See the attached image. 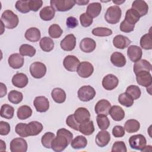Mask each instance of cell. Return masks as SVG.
<instances>
[{
  "mask_svg": "<svg viewBox=\"0 0 152 152\" xmlns=\"http://www.w3.org/2000/svg\"><path fill=\"white\" fill-rule=\"evenodd\" d=\"M14 114V109L12 106L8 104H4L2 105L0 112V115L2 118L7 119H11L13 118Z\"/></svg>",
  "mask_w": 152,
  "mask_h": 152,
  "instance_id": "38",
  "label": "cell"
},
{
  "mask_svg": "<svg viewBox=\"0 0 152 152\" xmlns=\"http://www.w3.org/2000/svg\"><path fill=\"white\" fill-rule=\"evenodd\" d=\"M43 129V125L38 121H31L26 125V133L28 136L39 134Z\"/></svg>",
  "mask_w": 152,
  "mask_h": 152,
  "instance_id": "17",
  "label": "cell"
},
{
  "mask_svg": "<svg viewBox=\"0 0 152 152\" xmlns=\"http://www.w3.org/2000/svg\"><path fill=\"white\" fill-rule=\"evenodd\" d=\"M131 40L129 39L121 34L116 35L113 39V46L115 48L120 49H125L131 44Z\"/></svg>",
  "mask_w": 152,
  "mask_h": 152,
  "instance_id": "24",
  "label": "cell"
},
{
  "mask_svg": "<svg viewBox=\"0 0 152 152\" xmlns=\"http://www.w3.org/2000/svg\"><path fill=\"white\" fill-rule=\"evenodd\" d=\"M76 46V38L73 34L66 35L60 43V46L65 51H71Z\"/></svg>",
  "mask_w": 152,
  "mask_h": 152,
  "instance_id": "12",
  "label": "cell"
},
{
  "mask_svg": "<svg viewBox=\"0 0 152 152\" xmlns=\"http://www.w3.org/2000/svg\"><path fill=\"white\" fill-rule=\"evenodd\" d=\"M135 25H132L127 23L125 20L121 22L120 24V30L124 33H129L134 30Z\"/></svg>",
  "mask_w": 152,
  "mask_h": 152,
  "instance_id": "54",
  "label": "cell"
},
{
  "mask_svg": "<svg viewBox=\"0 0 152 152\" xmlns=\"http://www.w3.org/2000/svg\"><path fill=\"white\" fill-rule=\"evenodd\" d=\"M140 128V122L135 119H129L126 121L124 125V129L128 133H134L137 132Z\"/></svg>",
  "mask_w": 152,
  "mask_h": 152,
  "instance_id": "34",
  "label": "cell"
},
{
  "mask_svg": "<svg viewBox=\"0 0 152 152\" xmlns=\"http://www.w3.org/2000/svg\"><path fill=\"white\" fill-rule=\"evenodd\" d=\"M40 17L44 21H50L55 15V10L51 6L43 7L39 12Z\"/></svg>",
  "mask_w": 152,
  "mask_h": 152,
  "instance_id": "31",
  "label": "cell"
},
{
  "mask_svg": "<svg viewBox=\"0 0 152 152\" xmlns=\"http://www.w3.org/2000/svg\"><path fill=\"white\" fill-rule=\"evenodd\" d=\"M17 10L23 14L30 12L28 1H17L15 5Z\"/></svg>",
  "mask_w": 152,
  "mask_h": 152,
  "instance_id": "48",
  "label": "cell"
},
{
  "mask_svg": "<svg viewBox=\"0 0 152 152\" xmlns=\"http://www.w3.org/2000/svg\"><path fill=\"white\" fill-rule=\"evenodd\" d=\"M96 121L99 128L102 130L107 129L110 125V121L107 116L98 115L96 117Z\"/></svg>",
  "mask_w": 152,
  "mask_h": 152,
  "instance_id": "44",
  "label": "cell"
},
{
  "mask_svg": "<svg viewBox=\"0 0 152 152\" xmlns=\"http://www.w3.org/2000/svg\"><path fill=\"white\" fill-rule=\"evenodd\" d=\"M0 147H1L0 148L1 151H4L6 150V144L2 140H0Z\"/></svg>",
  "mask_w": 152,
  "mask_h": 152,
  "instance_id": "59",
  "label": "cell"
},
{
  "mask_svg": "<svg viewBox=\"0 0 152 152\" xmlns=\"http://www.w3.org/2000/svg\"><path fill=\"white\" fill-rule=\"evenodd\" d=\"M110 140V135L106 130L99 131L96 137V143L100 147L106 146Z\"/></svg>",
  "mask_w": 152,
  "mask_h": 152,
  "instance_id": "23",
  "label": "cell"
},
{
  "mask_svg": "<svg viewBox=\"0 0 152 152\" xmlns=\"http://www.w3.org/2000/svg\"><path fill=\"white\" fill-rule=\"evenodd\" d=\"M140 16L133 9L130 8L126 11L125 20L129 24L135 25L139 20Z\"/></svg>",
  "mask_w": 152,
  "mask_h": 152,
  "instance_id": "36",
  "label": "cell"
},
{
  "mask_svg": "<svg viewBox=\"0 0 152 152\" xmlns=\"http://www.w3.org/2000/svg\"><path fill=\"white\" fill-rule=\"evenodd\" d=\"M24 36L26 40L31 42H36L40 40L41 33L37 28L31 27L26 30Z\"/></svg>",
  "mask_w": 152,
  "mask_h": 152,
  "instance_id": "28",
  "label": "cell"
},
{
  "mask_svg": "<svg viewBox=\"0 0 152 152\" xmlns=\"http://www.w3.org/2000/svg\"><path fill=\"white\" fill-rule=\"evenodd\" d=\"M110 108V103L106 99H102L98 101L94 107V110L97 115H104L107 116L109 115Z\"/></svg>",
  "mask_w": 152,
  "mask_h": 152,
  "instance_id": "15",
  "label": "cell"
},
{
  "mask_svg": "<svg viewBox=\"0 0 152 152\" xmlns=\"http://www.w3.org/2000/svg\"><path fill=\"white\" fill-rule=\"evenodd\" d=\"M78 99L82 102H88L96 96V91L90 86H84L79 88L77 92Z\"/></svg>",
  "mask_w": 152,
  "mask_h": 152,
  "instance_id": "5",
  "label": "cell"
},
{
  "mask_svg": "<svg viewBox=\"0 0 152 152\" xmlns=\"http://www.w3.org/2000/svg\"><path fill=\"white\" fill-rule=\"evenodd\" d=\"M23 99V93L20 91H18L16 90H11L10 91L8 95V100L15 104H19L21 103Z\"/></svg>",
  "mask_w": 152,
  "mask_h": 152,
  "instance_id": "39",
  "label": "cell"
},
{
  "mask_svg": "<svg viewBox=\"0 0 152 152\" xmlns=\"http://www.w3.org/2000/svg\"><path fill=\"white\" fill-rule=\"evenodd\" d=\"M8 62L10 66H11L12 68L19 69L24 65V57H23L20 53H13L9 56Z\"/></svg>",
  "mask_w": 152,
  "mask_h": 152,
  "instance_id": "19",
  "label": "cell"
},
{
  "mask_svg": "<svg viewBox=\"0 0 152 152\" xmlns=\"http://www.w3.org/2000/svg\"><path fill=\"white\" fill-rule=\"evenodd\" d=\"M1 21H2L7 28L13 29L15 28L19 23L18 16L12 11L7 10L3 12L1 17Z\"/></svg>",
  "mask_w": 152,
  "mask_h": 152,
  "instance_id": "2",
  "label": "cell"
},
{
  "mask_svg": "<svg viewBox=\"0 0 152 152\" xmlns=\"http://www.w3.org/2000/svg\"><path fill=\"white\" fill-rule=\"evenodd\" d=\"M112 152H126L127 149L124 141H118L114 142L112 147Z\"/></svg>",
  "mask_w": 152,
  "mask_h": 152,
  "instance_id": "51",
  "label": "cell"
},
{
  "mask_svg": "<svg viewBox=\"0 0 152 152\" xmlns=\"http://www.w3.org/2000/svg\"><path fill=\"white\" fill-rule=\"evenodd\" d=\"M50 6L57 11L65 12L70 10L75 4L74 0H51Z\"/></svg>",
  "mask_w": 152,
  "mask_h": 152,
  "instance_id": "4",
  "label": "cell"
},
{
  "mask_svg": "<svg viewBox=\"0 0 152 152\" xmlns=\"http://www.w3.org/2000/svg\"><path fill=\"white\" fill-rule=\"evenodd\" d=\"M151 69V64L145 59H140L134 65V72L135 74L141 71L150 72Z\"/></svg>",
  "mask_w": 152,
  "mask_h": 152,
  "instance_id": "25",
  "label": "cell"
},
{
  "mask_svg": "<svg viewBox=\"0 0 152 152\" xmlns=\"http://www.w3.org/2000/svg\"><path fill=\"white\" fill-rule=\"evenodd\" d=\"M78 131L85 135H91L94 131L93 122L92 121H88L80 124Z\"/></svg>",
  "mask_w": 152,
  "mask_h": 152,
  "instance_id": "32",
  "label": "cell"
},
{
  "mask_svg": "<svg viewBox=\"0 0 152 152\" xmlns=\"http://www.w3.org/2000/svg\"><path fill=\"white\" fill-rule=\"evenodd\" d=\"M80 21L82 26L84 27H87L91 25L93 20V18H91L90 15H88L87 13L84 12L80 15Z\"/></svg>",
  "mask_w": 152,
  "mask_h": 152,
  "instance_id": "49",
  "label": "cell"
},
{
  "mask_svg": "<svg viewBox=\"0 0 152 152\" xmlns=\"http://www.w3.org/2000/svg\"><path fill=\"white\" fill-rule=\"evenodd\" d=\"M109 114L115 121H121L125 117V112L124 109L121 107L116 105L111 106Z\"/></svg>",
  "mask_w": 152,
  "mask_h": 152,
  "instance_id": "27",
  "label": "cell"
},
{
  "mask_svg": "<svg viewBox=\"0 0 152 152\" xmlns=\"http://www.w3.org/2000/svg\"><path fill=\"white\" fill-rule=\"evenodd\" d=\"M35 109L38 112H46L49 108V102L45 96H37L33 102Z\"/></svg>",
  "mask_w": 152,
  "mask_h": 152,
  "instance_id": "14",
  "label": "cell"
},
{
  "mask_svg": "<svg viewBox=\"0 0 152 152\" xmlns=\"http://www.w3.org/2000/svg\"><path fill=\"white\" fill-rule=\"evenodd\" d=\"M122 15V10L119 6L113 5L109 7L104 14L105 20L110 24L119 23Z\"/></svg>",
  "mask_w": 152,
  "mask_h": 152,
  "instance_id": "3",
  "label": "cell"
},
{
  "mask_svg": "<svg viewBox=\"0 0 152 152\" xmlns=\"http://www.w3.org/2000/svg\"><path fill=\"white\" fill-rule=\"evenodd\" d=\"M125 1H113V2L114 3V4H116V5H121V4H122V3H124V2H125Z\"/></svg>",
  "mask_w": 152,
  "mask_h": 152,
  "instance_id": "61",
  "label": "cell"
},
{
  "mask_svg": "<svg viewBox=\"0 0 152 152\" xmlns=\"http://www.w3.org/2000/svg\"><path fill=\"white\" fill-rule=\"evenodd\" d=\"M46 65L40 62H35L30 66V72L31 76L37 79L42 78L46 73Z\"/></svg>",
  "mask_w": 152,
  "mask_h": 152,
  "instance_id": "6",
  "label": "cell"
},
{
  "mask_svg": "<svg viewBox=\"0 0 152 152\" xmlns=\"http://www.w3.org/2000/svg\"><path fill=\"white\" fill-rule=\"evenodd\" d=\"M129 144L131 148L142 151L146 145L147 141L144 135L137 134L134 135L129 138Z\"/></svg>",
  "mask_w": 152,
  "mask_h": 152,
  "instance_id": "7",
  "label": "cell"
},
{
  "mask_svg": "<svg viewBox=\"0 0 152 152\" xmlns=\"http://www.w3.org/2000/svg\"><path fill=\"white\" fill-rule=\"evenodd\" d=\"M80 64V62L79 59L74 55H68L63 61V65L64 68L70 72L77 71Z\"/></svg>",
  "mask_w": 152,
  "mask_h": 152,
  "instance_id": "10",
  "label": "cell"
},
{
  "mask_svg": "<svg viewBox=\"0 0 152 152\" xmlns=\"http://www.w3.org/2000/svg\"><path fill=\"white\" fill-rule=\"evenodd\" d=\"M96 43L91 38L86 37L83 39L80 43V49L85 53H90L95 50Z\"/></svg>",
  "mask_w": 152,
  "mask_h": 152,
  "instance_id": "21",
  "label": "cell"
},
{
  "mask_svg": "<svg viewBox=\"0 0 152 152\" xmlns=\"http://www.w3.org/2000/svg\"><path fill=\"white\" fill-rule=\"evenodd\" d=\"M19 52L22 56L33 57L36 54V49L31 45L28 44H23L20 47Z\"/></svg>",
  "mask_w": 152,
  "mask_h": 152,
  "instance_id": "40",
  "label": "cell"
},
{
  "mask_svg": "<svg viewBox=\"0 0 152 152\" xmlns=\"http://www.w3.org/2000/svg\"><path fill=\"white\" fill-rule=\"evenodd\" d=\"M0 97H3L4 96H5L7 94V87L5 86V84H4L2 83H0Z\"/></svg>",
  "mask_w": 152,
  "mask_h": 152,
  "instance_id": "58",
  "label": "cell"
},
{
  "mask_svg": "<svg viewBox=\"0 0 152 152\" xmlns=\"http://www.w3.org/2000/svg\"><path fill=\"white\" fill-rule=\"evenodd\" d=\"M48 33L50 37L53 39H58L62 35L63 30L58 24H53L49 27Z\"/></svg>",
  "mask_w": 152,
  "mask_h": 152,
  "instance_id": "45",
  "label": "cell"
},
{
  "mask_svg": "<svg viewBox=\"0 0 152 152\" xmlns=\"http://www.w3.org/2000/svg\"><path fill=\"white\" fill-rule=\"evenodd\" d=\"M10 124L5 121H0V134L1 135H7L10 132Z\"/></svg>",
  "mask_w": 152,
  "mask_h": 152,
  "instance_id": "56",
  "label": "cell"
},
{
  "mask_svg": "<svg viewBox=\"0 0 152 152\" xmlns=\"http://www.w3.org/2000/svg\"><path fill=\"white\" fill-rule=\"evenodd\" d=\"M88 3H89V1H88V0L87 1H84V0L75 1V4H77L79 5H85Z\"/></svg>",
  "mask_w": 152,
  "mask_h": 152,
  "instance_id": "60",
  "label": "cell"
},
{
  "mask_svg": "<svg viewBox=\"0 0 152 152\" xmlns=\"http://www.w3.org/2000/svg\"><path fill=\"white\" fill-rule=\"evenodd\" d=\"M142 55V49L140 47L137 45H131L128 48L127 55L132 62H135L141 59Z\"/></svg>",
  "mask_w": 152,
  "mask_h": 152,
  "instance_id": "18",
  "label": "cell"
},
{
  "mask_svg": "<svg viewBox=\"0 0 152 152\" xmlns=\"http://www.w3.org/2000/svg\"><path fill=\"white\" fill-rule=\"evenodd\" d=\"M27 147V141L22 138H14L10 142L11 152H26Z\"/></svg>",
  "mask_w": 152,
  "mask_h": 152,
  "instance_id": "9",
  "label": "cell"
},
{
  "mask_svg": "<svg viewBox=\"0 0 152 152\" xmlns=\"http://www.w3.org/2000/svg\"><path fill=\"white\" fill-rule=\"evenodd\" d=\"M32 115L31 108L27 105H23L18 108L17 115L19 119L25 120L30 118Z\"/></svg>",
  "mask_w": 152,
  "mask_h": 152,
  "instance_id": "33",
  "label": "cell"
},
{
  "mask_svg": "<svg viewBox=\"0 0 152 152\" xmlns=\"http://www.w3.org/2000/svg\"><path fill=\"white\" fill-rule=\"evenodd\" d=\"M140 44L141 47L145 50H151L152 49V40L151 33L144 34L140 39Z\"/></svg>",
  "mask_w": 152,
  "mask_h": 152,
  "instance_id": "42",
  "label": "cell"
},
{
  "mask_svg": "<svg viewBox=\"0 0 152 152\" xmlns=\"http://www.w3.org/2000/svg\"><path fill=\"white\" fill-rule=\"evenodd\" d=\"M12 84L18 88H22L25 87L28 82L27 76L24 73H17L12 78Z\"/></svg>",
  "mask_w": 152,
  "mask_h": 152,
  "instance_id": "22",
  "label": "cell"
},
{
  "mask_svg": "<svg viewBox=\"0 0 152 152\" xmlns=\"http://www.w3.org/2000/svg\"><path fill=\"white\" fill-rule=\"evenodd\" d=\"M136 75V81L137 83L142 87H148L151 86L152 77L150 72L141 71Z\"/></svg>",
  "mask_w": 152,
  "mask_h": 152,
  "instance_id": "11",
  "label": "cell"
},
{
  "mask_svg": "<svg viewBox=\"0 0 152 152\" xmlns=\"http://www.w3.org/2000/svg\"><path fill=\"white\" fill-rule=\"evenodd\" d=\"M118 102L121 104L129 107L133 105L134 100L126 93H121L118 97Z\"/></svg>",
  "mask_w": 152,
  "mask_h": 152,
  "instance_id": "47",
  "label": "cell"
},
{
  "mask_svg": "<svg viewBox=\"0 0 152 152\" xmlns=\"http://www.w3.org/2000/svg\"><path fill=\"white\" fill-rule=\"evenodd\" d=\"M73 134L65 128H61L57 131L55 137L51 145V148L56 152L64 151L71 142Z\"/></svg>",
  "mask_w": 152,
  "mask_h": 152,
  "instance_id": "1",
  "label": "cell"
},
{
  "mask_svg": "<svg viewBox=\"0 0 152 152\" xmlns=\"http://www.w3.org/2000/svg\"><path fill=\"white\" fill-rule=\"evenodd\" d=\"M94 71L93 65L87 61L81 62L77 68V72L78 75L82 78H88L90 77Z\"/></svg>",
  "mask_w": 152,
  "mask_h": 152,
  "instance_id": "8",
  "label": "cell"
},
{
  "mask_svg": "<svg viewBox=\"0 0 152 152\" xmlns=\"http://www.w3.org/2000/svg\"><path fill=\"white\" fill-rule=\"evenodd\" d=\"M119 80L113 74H107L103 78L102 86L106 90H112L118 85Z\"/></svg>",
  "mask_w": 152,
  "mask_h": 152,
  "instance_id": "13",
  "label": "cell"
},
{
  "mask_svg": "<svg viewBox=\"0 0 152 152\" xmlns=\"http://www.w3.org/2000/svg\"><path fill=\"white\" fill-rule=\"evenodd\" d=\"M110 62L116 67H123L125 65L126 60L125 56L121 52H115L110 56Z\"/></svg>",
  "mask_w": 152,
  "mask_h": 152,
  "instance_id": "26",
  "label": "cell"
},
{
  "mask_svg": "<svg viewBox=\"0 0 152 152\" xmlns=\"http://www.w3.org/2000/svg\"><path fill=\"white\" fill-rule=\"evenodd\" d=\"M91 33L95 36L99 37H105L109 36L112 34V31L110 28L107 27H96L92 30Z\"/></svg>",
  "mask_w": 152,
  "mask_h": 152,
  "instance_id": "46",
  "label": "cell"
},
{
  "mask_svg": "<svg viewBox=\"0 0 152 152\" xmlns=\"http://www.w3.org/2000/svg\"><path fill=\"white\" fill-rule=\"evenodd\" d=\"M39 45L43 51L49 52L53 50L54 48V42L51 38L49 37H43L40 39Z\"/></svg>",
  "mask_w": 152,
  "mask_h": 152,
  "instance_id": "35",
  "label": "cell"
},
{
  "mask_svg": "<svg viewBox=\"0 0 152 152\" xmlns=\"http://www.w3.org/2000/svg\"><path fill=\"white\" fill-rule=\"evenodd\" d=\"M55 138V135L51 132H46L41 138V142L43 146L46 148H50L52 142Z\"/></svg>",
  "mask_w": 152,
  "mask_h": 152,
  "instance_id": "43",
  "label": "cell"
},
{
  "mask_svg": "<svg viewBox=\"0 0 152 152\" xmlns=\"http://www.w3.org/2000/svg\"><path fill=\"white\" fill-rule=\"evenodd\" d=\"M102 11V5L99 2H92L88 5L86 13L91 18H95L99 16Z\"/></svg>",
  "mask_w": 152,
  "mask_h": 152,
  "instance_id": "29",
  "label": "cell"
},
{
  "mask_svg": "<svg viewBox=\"0 0 152 152\" xmlns=\"http://www.w3.org/2000/svg\"><path fill=\"white\" fill-rule=\"evenodd\" d=\"M132 9L135 10L141 17L148 13V5L143 0H135L132 4Z\"/></svg>",
  "mask_w": 152,
  "mask_h": 152,
  "instance_id": "16",
  "label": "cell"
},
{
  "mask_svg": "<svg viewBox=\"0 0 152 152\" xmlns=\"http://www.w3.org/2000/svg\"><path fill=\"white\" fill-rule=\"evenodd\" d=\"M87 145V140L84 136L78 135L71 142V147L74 149L84 148Z\"/></svg>",
  "mask_w": 152,
  "mask_h": 152,
  "instance_id": "37",
  "label": "cell"
},
{
  "mask_svg": "<svg viewBox=\"0 0 152 152\" xmlns=\"http://www.w3.org/2000/svg\"><path fill=\"white\" fill-rule=\"evenodd\" d=\"M112 134L116 138H121L125 135V129L121 125H116L112 129Z\"/></svg>",
  "mask_w": 152,
  "mask_h": 152,
  "instance_id": "55",
  "label": "cell"
},
{
  "mask_svg": "<svg viewBox=\"0 0 152 152\" xmlns=\"http://www.w3.org/2000/svg\"><path fill=\"white\" fill-rule=\"evenodd\" d=\"M43 1L42 0H35V1H28V5L30 11L36 12L42 6Z\"/></svg>",
  "mask_w": 152,
  "mask_h": 152,
  "instance_id": "53",
  "label": "cell"
},
{
  "mask_svg": "<svg viewBox=\"0 0 152 152\" xmlns=\"http://www.w3.org/2000/svg\"><path fill=\"white\" fill-rule=\"evenodd\" d=\"M26 125L25 123H19L15 128V132L21 137H27L28 135L26 133Z\"/></svg>",
  "mask_w": 152,
  "mask_h": 152,
  "instance_id": "52",
  "label": "cell"
},
{
  "mask_svg": "<svg viewBox=\"0 0 152 152\" xmlns=\"http://www.w3.org/2000/svg\"><path fill=\"white\" fill-rule=\"evenodd\" d=\"M66 124L69 127L73 129L74 130L78 131L80 124L76 121L74 114L70 115L67 117L66 119Z\"/></svg>",
  "mask_w": 152,
  "mask_h": 152,
  "instance_id": "50",
  "label": "cell"
},
{
  "mask_svg": "<svg viewBox=\"0 0 152 152\" xmlns=\"http://www.w3.org/2000/svg\"><path fill=\"white\" fill-rule=\"evenodd\" d=\"M51 96L57 103H62L66 100V93L65 91L61 88H55L51 92Z\"/></svg>",
  "mask_w": 152,
  "mask_h": 152,
  "instance_id": "30",
  "label": "cell"
},
{
  "mask_svg": "<svg viewBox=\"0 0 152 152\" xmlns=\"http://www.w3.org/2000/svg\"><path fill=\"white\" fill-rule=\"evenodd\" d=\"M126 93H127L133 100L139 99L141 94V91L140 87L137 86L131 85L126 89Z\"/></svg>",
  "mask_w": 152,
  "mask_h": 152,
  "instance_id": "41",
  "label": "cell"
},
{
  "mask_svg": "<svg viewBox=\"0 0 152 152\" xmlns=\"http://www.w3.org/2000/svg\"><path fill=\"white\" fill-rule=\"evenodd\" d=\"M76 121L80 124L90 121V113L87 109L81 107L77 109L74 113Z\"/></svg>",
  "mask_w": 152,
  "mask_h": 152,
  "instance_id": "20",
  "label": "cell"
},
{
  "mask_svg": "<svg viewBox=\"0 0 152 152\" xmlns=\"http://www.w3.org/2000/svg\"><path fill=\"white\" fill-rule=\"evenodd\" d=\"M66 26L70 28H74L78 25L77 19L74 17H69L66 21Z\"/></svg>",
  "mask_w": 152,
  "mask_h": 152,
  "instance_id": "57",
  "label": "cell"
}]
</instances>
